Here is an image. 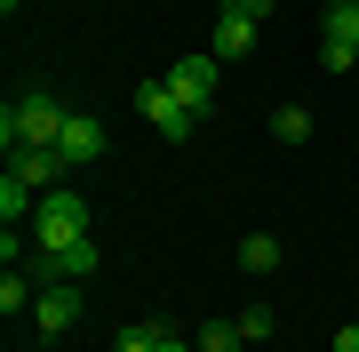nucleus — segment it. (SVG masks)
I'll list each match as a JSON object with an SVG mask.
<instances>
[{
	"mask_svg": "<svg viewBox=\"0 0 359 352\" xmlns=\"http://www.w3.org/2000/svg\"><path fill=\"white\" fill-rule=\"evenodd\" d=\"M56 152H65V169H88V160H104V120L96 112H72L65 136H56Z\"/></svg>",
	"mask_w": 359,
	"mask_h": 352,
	"instance_id": "0eeeda50",
	"label": "nucleus"
},
{
	"mask_svg": "<svg viewBox=\"0 0 359 352\" xmlns=\"http://www.w3.org/2000/svg\"><path fill=\"white\" fill-rule=\"evenodd\" d=\"M8 169H16V176H32L40 193H48L56 176H72V169H65V152H8Z\"/></svg>",
	"mask_w": 359,
	"mask_h": 352,
	"instance_id": "f8f14e48",
	"label": "nucleus"
},
{
	"mask_svg": "<svg viewBox=\"0 0 359 352\" xmlns=\"http://www.w3.org/2000/svg\"><path fill=\"white\" fill-rule=\"evenodd\" d=\"M335 352H359V320H351V328H335Z\"/></svg>",
	"mask_w": 359,
	"mask_h": 352,
	"instance_id": "6ab92c4d",
	"label": "nucleus"
},
{
	"mask_svg": "<svg viewBox=\"0 0 359 352\" xmlns=\"http://www.w3.org/2000/svg\"><path fill=\"white\" fill-rule=\"evenodd\" d=\"M216 65H224L216 48H192V56H176V65H168V89H176L192 112H208V105H216Z\"/></svg>",
	"mask_w": 359,
	"mask_h": 352,
	"instance_id": "39448f33",
	"label": "nucleus"
},
{
	"mask_svg": "<svg viewBox=\"0 0 359 352\" xmlns=\"http://www.w3.org/2000/svg\"><path fill=\"white\" fill-rule=\"evenodd\" d=\"M240 264H248V273H280V240H271V233H248L240 240Z\"/></svg>",
	"mask_w": 359,
	"mask_h": 352,
	"instance_id": "ddd939ff",
	"label": "nucleus"
},
{
	"mask_svg": "<svg viewBox=\"0 0 359 352\" xmlns=\"http://www.w3.org/2000/svg\"><path fill=\"white\" fill-rule=\"evenodd\" d=\"M320 65L327 72L359 65V0H327V16H320Z\"/></svg>",
	"mask_w": 359,
	"mask_h": 352,
	"instance_id": "20e7f679",
	"label": "nucleus"
},
{
	"mask_svg": "<svg viewBox=\"0 0 359 352\" xmlns=\"http://www.w3.org/2000/svg\"><path fill=\"white\" fill-rule=\"evenodd\" d=\"M25 304H32V280L8 264V273H0V313H25Z\"/></svg>",
	"mask_w": 359,
	"mask_h": 352,
	"instance_id": "dca6fc26",
	"label": "nucleus"
},
{
	"mask_svg": "<svg viewBox=\"0 0 359 352\" xmlns=\"http://www.w3.org/2000/svg\"><path fill=\"white\" fill-rule=\"evenodd\" d=\"M32 209H40V184L8 169V176H0V224L16 233V224H32Z\"/></svg>",
	"mask_w": 359,
	"mask_h": 352,
	"instance_id": "9d476101",
	"label": "nucleus"
},
{
	"mask_svg": "<svg viewBox=\"0 0 359 352\" xmlns=\"http://www.w3.org/2000/svg\"><path fill=\"white\" fill-rule=\"evenodd\" d=\"M248 48H256V16L224 8V16H216V56H248Z\"/></svg>",
	"mask_w": 359,
	"mask_h": 352,
	"instance_id": "9b49d317",
	"label": "nucleus"
},
{
	"mask_svg": "<svg viewBox=\"0 0 359 352\" xmlns=\"http://www.w3.org/2000/svg\"><path fill=\"white\" fill-rule=\"evenodd\" d=\"M112 352H200V344L168 337V328H152V320H120L112 328Z\"/></svg>",
	"mask_w": 359,
	"mask_h": 352,
	"instance_id": "6e6552de",
	"label": "nucleus"
},
{
	"mask_svg": "<svg viewBox=\"0 0 359 352\" xmlns=\"http://www.w3.org/2000/svg\"><path fill=\"white\" fill-rule=\"evenodd\" d=\"M248 337H240V320H208L200 328V352H240Z\"/></svg>",
	"mask_w": 359,
	"mask_h": 352,
	"instance_id": "4468645a",
	"label": "nucleus"
},
{
	"mask_svg": "<svg viewBox=\"0 0 359 352\" xmlns=\"http://www.w3.org/2000/svg\"><path fill=\"white\" fill-rule=\"evenodd\" d=\"M32 240H40V256H56V248H80V240H88V200H80V184H48V193H40Z\"/></svg>",
	"mask_w": 359,
	"mask_h": 352,
	"instance_id": "f03ea898",
	"label": "nucleus"
},
{
	"mask_svg": "<svg viewBox=\"0 0 359 352\" xmlns=\"http://www.w3.org/2000/svg\"><path fill=\"white\" fill-rule=\"evenodd\" d=\"M65 120H72V105H56L48 89H32V96H16V105L0 112V144H8V152H56Z\"/></svg>",
	"mask_w": 359,
	"mask_h": 352,
	"instance_id": "f257e3e1",
	"label": "nucleus"
},
{
	"mask_svg": "<svg viewBox=\"0 0 359 352\" xmlns=\"http://www.w3.org/2000/svg\"><path fill=\"white\" fill-rule=\"evenodd\" d=\"M32 320H40V337H65V328L80 320V280H48L32 296Z\"/></svg>",
	"mask_w": 359,
	"mask_h": 352,
	"instance_id": "423d86ee",
	"label": "nucleus"
},
{
	"mask_svg": "<svg viewBox=\"0 0 359 352\" xmlns=\"http://www.w3.org/2000/svg\"><path fill=\"white\" fill-rule=\"evenodd\" d=\"M240 337H248V344H264V337H271V313H264V304H256V313H240Z\"/></svg>",
	"mask_w": 359,
	"mask_h": 352,
	"instance_id": "f3484780",
	"label": "nucleus"
},
{
	"mask_svg": "<svg viewBox=\"0 0 359 352\" xmlns=\"http://www.w3.org/2000/svg\"><path fill=\"white\" fill-rule=\"evenodd\" d=\"M136 112H144V120H152V129H160L168 144H184V136H192V129H200V112H192V105H184V96H176V89H168V72H160V80H144V89H136Z\"/></svg>",
	"mask_w": 359,
	"mask_h": 352,
	"instance_id": "7ed1b4c3",
	"label": "nucleus"
},
{
	"mask_svg": "<svg viewBox=\"0 0 359 352\" xmlns=\"http://www.w3.org/2000/svg\"><path fill=\"white\" fill-rule=\"evenodd\" d=\"M96 273V240H80V248H56V256H40L32 264V280L48 288V280H88Z\"/></svg>",
	"mask_w": 359,
	"mask_h": 352,
	"instance_id": "1a4fd4ad",
	"label": "nucleus"
},
{
	"mask_svg": "<svg viewBox=\"0 0 359 352\" xmlns=\"http://www.w3.org/2000/svg\"><path fill=\"white\" fill-rule=\"evenodd\" d=\"M271 129H280V144H304V136H311V112H304V105H280Z\"/></svg>",
	"mask_w": 359,
	"mask_h": 352,
	"instance_id": "2eb2a0df",
	"label": "nucleus"
},
{
	"mask_svg": "<svg viewBox=\"0 0 359 352\" xmlns=\"http://www.w3.org/2000/svg\"><path fill=\"white\" fill-rule=\"evenodd\" d=\"M231 8H240V16H256V25H264V16H271V0H231Z\"/></svg>",
	"mask_w": 359,
	"mask_h": 352,
	"instance_id": "a211bd4d",
	"label": "nucleus"
}]
</instances>
